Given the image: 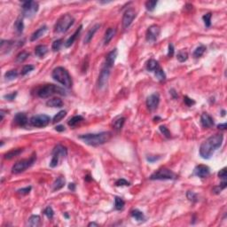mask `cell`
<instances>
[{
  "instance_id": "48",
  "label": "cell",
  "mask_w": 227,
  "mask_h": 227,
  "mask_svg": "<svg viewBox=\"0 0 227 227\" xmlns=\"http://www.w3.org/2000/svg\"><path fill=\"white\" fill-rule=\"evenodd\" d=\"M184 102H185V105L188 106V107H192V106H193V105L195 104V101H194L193 99H190L188 96H185V97L184 98Z\"/></svg>"
},
{
  "instance_id": "22",
  "label": "cell",
  "mask_w": 227,
  "mask_h": 227,
  "mask_svg": "<svg viewBox=\"0 0 227 227\" xmlns=\"http://www.w3.org/2000/svg\"><path fill=\"white\" fill-rule=\"evenodd\" d=\"M48 53V47L46 45H37L35 48V54L36 56L39 57V58H43Z\"/></svg>"
},
{
  "instance_id": "11",
  "label": "cell",
  "mask_w": 227,
  "mask_h": 227,
  "mask_svg": "<svg viewBox=\"0 0 227 227\" xmlns=\"http://www.w3.org/2000/svg\"><path fill=\"white\" fill-rule=\"evenodd\" d=\"M110 68L107 67L104 65L103 68L101 69L100 71V74L99 75V79H98V83H97V85H98V88L99 90H104L107 85H108V78L109 75H110Z\"/></svg>"
},
{
  "instance_id": "40",
  "label": "cell",
  "mask_w": 227,
  "mask_h": 227,
  "mask_svg": "<svg viewBox=\"0 0 227 227\" xmlns=\"http://www.w3.org/2000/svg\"><path fill=\"white\" fill-rule=\"evenodd\" d=\"M211 17H212L211 13H208L205 15H203L202 20L204 21V24L207 28H209L211 26Z\"/></svg>"
},
{
  "instance_id": "28",
  "label": "cell",
  "mask_w": 227,
  "mask_h": 227,
  "mask_svg": "<svg viewBox=\"0 0 227 227\" xmlns=\"http://www.w3.org/2000/svg\"><path fill=\"white\" fill-rule=\"evenodd\" d=\"M124 122H125V118H124V116H117L113 122L114 128L116 130H120L121 129L123 128Z\"/></svg>"
},
{
  "instance_id": "21",
  "label": "cell",
  "mask_w": 227,
  "mask_h": 227,
  "mask_svg": "<svg viewBox=\"0 0 227 227\" xmlns=\"http://www.w3.org/2000/svg\"><path fill=\"white\" fill-rule=\"evenodd\" d=\"M99 27H100V25L99 24L94 25L93 27H92V28H91V30L88 31V33L86 34L85 37H84V44H88V43L91 42V40L92 39L93 36L95 35V33L98 31V30L99 29Z\"/></svg>"
},
{
  "instance_id": "7",
  "label": "cell",
  "mask_w": 227,
  "mask_h": 227,
  "mask_svg": "<svg viewBox=\"0 0 227 227\" xmlns=\"http://www.w3.org/2000/svg\"><path fill=\"white\" fill-rule=\"evenodd\" d=\"M36 155H33L31 158L30 159H25V160H21L20 162L16 163L13 166L12 168V172L14 174H19V173H21L25 171L27 169H29L30 167H31L34 163L36 162Z\"/></svg>"
},
{
  "instance_id": "17",
  "label": "cell",
  "mask_w": 227,
  "mask_h": 227,
  "mask_svg": "<svg viewBox=\"0 0 227 227\" xmlns=\"http://www.w3.org/2000/svg\"><path fill=\"white\" fill-rule=\"evenodd\" d=\"M201 124L204 128H210L214 126V120L207 113H203L201 116Z\"/></svg>"
},
{
  "instance_id": "29",
  "label": "cell",
  "mask_w": 227,
  "mask_h": 227,
  "mask_svg": "<svg viewBox=\"0 0 227 227\" xmlns=\"http://www.w3.org/2000/svg\"><path fill=\"white\" fill-rule=\"evenodd\" d=\"M159 68H160V66H159L158 61L155 60V59H149L147 61V69L148 71H155Z\"/></svg>"
},
{
  "instance_id": "32",
  "label": "cell",
  "mask_w": 227,
  "mask_h": 227,
  "mask_svg": "<svg viewBox=\"0 0 227 227\" xmlns=\"http://www.w3.org/2000/svg\"><path fill=\"white\" fill-rule=\"evenodd\" d=\"M18 72H17V70H15V69H12V70H9V71H7L6 73L5 74V78L7 81H12V80H14L17 78V76H18Z\"/></svg>"
},
{
  "instance_id": "10",
  "label": "cell",
  "mask_w": 227,
  "mask_h": 227,
  "mask_svg": "<svg viewBox=\"0 0 227 227\" xmlns=\"http://www.w3.org/2000/svg\"><path fill=\"white\" fill-rule=\"evenodd\" d=\"M50 121H51V118L48 115L38 114V115H35L33 117H31V119L30 120V123L34 127L43 128V127H45L50 124Z\"/></svg>"
},
{
  "instance_id": "51",
  "label": "cell",
  "mask_w": 227,
  "mask_h": 227,
  "mask_svg": "<svg viewBox=\"0 0 227 227\" xmlns=\"http://www.w3.org/2000/svg\"><path fill=\"white\" fill-rule=\"evenodd\" d=\"M16 95H17V92L15 91V92H12V93H9V94H6L4 96V98H5L6 100H14L15 99V97H16Z\"/></svg>"
},
{
  "instance_id": "38",
  "label": "cell",
  "mask_w": 227,
  "mask_h": 227,
  "mask_svg": "<svg viewBox=\"0 0 227 227\" xmlns=\"http://www.w3.org/2000/svg\"><path fill=\"white\" fill-rule=\"evenodd\" d=\"M177 59L180 62H185L188 59V53L185 51H179L178 53V55H177Z\"/></svg>"
},
{
  "instance_id": "16",
  "label": "cell",
  "mask_w": 227,
  "mask_h": 227,
  "mask_svg": "<svg viewBox=\"0 0 227 227\" xmlns=\"http://www.w3.org/2000/svg\"><path fill=\"white\" fill-rule=\"evenodd\" d=\"M118 55V52L116 49L112 50L106 56V62H105V66L108 67V68H112L114 64V61L116 59V57Z\"/></svg>"
},
{
  "instance_id": "2",
  "label": "cell",
  "mask_w": 227,
  "mask_h": 227,
  "mask_svg": "<svg viewBox=\"0 0 227 227\" xmlns=\"http://www.w3.org/2000/svg\"><path fill=\"white\" fill-rule=\"evenodd\" d=\"M112 137V134L109 131H104L96 134H84L78 137L84 143L91 147H99L108 142Z\"/></svg>"
},
{
  "instance_id": "57",
  "label": "cell",
  "mask_w": 227,
  "mask_h": 227,
  "mask_svg": "<svg viewBox=\"0 0 227 227\" xmlns=\"http://www.w3.org/2000/svg\"><path fill=\"white\" fill-rule=\"evenodd\" d=\"M170 93H171V95L173 96V98L174 99H176V98H178V95L177 93H176V91H175V90H170Z\"/></svg>"
},
{
  "instance_id": "13",
  "label": "cell",
  "mask_w": 227,
  "mask_h": 227,
  "mask_svg": "<svg viewBox=\"0 0 227 227\" xmlns=\"http://www.w3.org/2000/svg\"><path fill=\"white\" fill-rule=\"evenodd\" d=\"M135 18H136V11L134 9L130 8L128 10L125 11L124 16H123V27H124V29H128L129 27L130 26V24L132 23V21Z\"/></svg>"
},
{
  "instance_id": "6",
  "label": "cell",
  "mask_w": 227,
  "mask_h": 227,
  "mask_svg": "<svg viewBox=\"0 0 227 227\" xmlns=\"http://www.w3.org/2000/svg\"><path fill=\"white\" fill-rule=\"evenodd\" d=\"M68 154V150L67 148L61 146V145H57L53 151V158L50 163V167L51 168H55L58 166V164L60 162L61 159L65 158Z\"/></svg>"
},
{
  "instance_id": "49",
  "label": "cell",
  "mask_w": 227,
  "mask_h": 227,
  "mask_svg": "<svg viewBox=\"0 0 227 227\" xmlns=\"http://www.w3.org/2000/svg\"><path fill=\"white\" fill-rule=\"evenodd\" d=\"M218 177L221 178V179H224V180H225L226 179V177H227V174H226V168H224L222 169L219 172H218Z\"/></svg>"
},
{
  "instance_id": "46",
  "label": "cell",
  "mask_w": 227,
  "mask_h": 227,
  "mask_svg": "<svg viewBox=\"0 0 227 227\" xmlns=\"http://www.w3.org/2000/svg\"><path fill=\"white\" fill-rule=\"evenodd\" d=\"M186 196H187L189 201H191V202H197V195H196V193H194L193 192L188 191L187 193H186Z\"/></svg>"
},
{
  "instance_id": "42",
  "label": "cell",
  "mask_w": 227,
  "mask_h": 227,
  "mask_svg": "<svg viewBox=\"0 0 227 227\" xmlns=\"http://www.w3.org/2000/svg\"><path fill=\"white\" fill-rule=\"evenodd\" d=\"M62 42H63V40L62 39L55 40L54 42L53 43V45H52V49H53V51H54V52L59 51L60 48H61V45H62Z\"/></svg>"
},
{
  "instance_id": "52",
  "label": "cell",
  "mask_w": 227,
  "mask_h": 227,
  "mask_svg": "<svg viewBox=\"0 0 227 227\" xmlns=\"http://www.w3.org/2000/svg\"><path fill=\"white\" fill-rule=\"evenodd\" d=\"M174 55V46L172 44H169V50H168V56L170 58Z\"/></svg>"
},
{
  "instance_id": "53",
  "label": "cell",
  "mask_w": 227,
  "mask_h": 227,
  "mask_svg": "<svg viewBox=\"0 0 227 227\" xmlns=\"http://www.w3.org/2000/svg\"><path fill=\"white\" fill-rule=\"evenodd\" d=\"M160 157H155V156H149L147 157V161L149 163H153V162H155V161H157L159 160Z\"/></svg>"
},
{
  "instance_id": "45",
  "label": "cell",
  "mask_w": 227,
  "mask_h": 227,
  "mask_svg": "<svg viewBox=\"0 0 227 227\" xmlns=\"http://www.w3.org/2000/svg\"><path fill=\"white\" fill-rule=\"evenodd\" d=\"M44 214H45L46 217H48L49 219H52L53 216H54V212H53V209L52 207H47L45 209L44 211Z\"/></svg>"
},
{
  "instance_id": "23",
  "label": "cell",
  "mask_w": 227,
  "mask_h": 227,
  "mask_svg": "<svg viewBox=\"0 0 227 227\" xmlns=\"http://www.w3.org/2000/svg\"><path fill=\"white\" fill-rule=\"evenodd\" d=\"M46 30H47V27H46V26H43V27H41V28L38 29L37 30H36L34 33L32 34V36H31L30 41L33 42V41H36V40H37L38 38H40L42 36L45 35V33L46 32Z\"/></svg>"
},
{
  "instance_id": "9",
  "label": "cell",
  "mask_w": 227,
  "mask_h": 227,
  "mask_svg": "<svg viewBox=\"0 0 227 227\" xmlns=\"http://www.w3.org/2000/svg\"><path fill=\"white\" fill-rule=\"evenodd\" d=\"M39 5L35 1H26L22 3V14L26 18L33 17L38 11Z\"/></svg>"
},
{
  "instance_id": "55",
  "label": "cell",
  "mask_w": 227,
  "mask_h": 227,
  "mask_svg": "<svg viewBox=\"0 0 227 227\" xmlns=\"http://www.w3.org/2000/svg\"><path fill=\"white\" fill-rule=\"evenodd\" d=\"M217 128L219 129V130H226L227 124H218V125H217Z\"/></svg>"
},
{
  "instance_id": "3",
  "label": "cell",
  "mask_w": 227,
  "mask_h": 227,
  "mask_svg": "<svg viewBox=\"0 0 227 227\" xmlns=\"http://www.w3.org/2000/svg\"><path fill=\"white\" fill-rule=\"evenodd\" d=\"M53 78L58 83L62 84L66 88H70L72 86V79L69 71L63 67H58L53 71Z\"/></svg>"
},
{
  "instance_id": "41",
  "label": "cell",
  "mask_w": 227,
  "mask_h": 227,
  "mask_svg": "<svg viewBox=\"0 0 227 227\" xmlns=\"http://www.w3.org/2000/svg\"><path fill=\"white\" fill-rule=\"evenodd\" d=\"M157 1L156 0H153V1H147L146 3V7H147V10L149 11V12H153L155 7H156V5H157Z\"/></svg>"
},
{
  "instance_id": "58",
  "label": "cell",
  "mask_w": 227,
  "mask_h": 227,
  "mask_svg": "<svg viewBox=\"0 0 227 227\" xmlns=\"http://www.w3.org/2000/svg\"><path fill=\"white\" fill-rule=\"evenodd\" d=\"M0 115H1V121H3L4 116H5V113H4V110H1L0 111Z\"/></svg>"
},
{
  "instance_id": "25",
  "label": "cell",
  "mask_w": 227,
  "mask_h": 227,
  "mask_svg": "<svg viewBox=\"0 0 227 227\" xmlns=\"http://www.w3.org/2000/svg\"><path fill=\"white\" fill-rule=\"evenodd\" d=\"M46 106L51 108H61L63 106V101L59 98H53L46 102Z\"/></svg>"
},
{
  "instance_id": "56",
  "label": "cell",
  "mask_w": 227,
  "mask_h": 227,
  "mask_svg": "<svg viewBox=\"0 0 227 227\" xmlns=\"http://www.w3.org/2000/svg\"><path fill=\"white\" fill-rule=\"evenodd\" d=\"M69 189L71 191H75V185L74 183H70L69 185Z\"/></svg>"
},
{
  "instance_id": "18",
  "label": "cell",
  "mask_w": 227,
  "mask_h": 227,
  "mask_svg": "<svg viewBox=\"0 0 227 227\" xmlns=\"http://www.w3.org/2000/svg\"><path fill=\"white\" fill-rule=\"evenodd\" d=\"M14 121V123L17 124L18 126L23 127V126H25V125L27 124V123H28V117H27L26 114L17 113L15 114Z\"/></svg>"
},
{
  "instance_id": "26",
  "label": "cell",
  "mask_w": 227,
  "mask_h": 227,
  "mask_svg": "<svg viewBox=\"0 0 227 227\" xmlns=\"http://www.w3.org/2000/svg\"><path fill=\"white\" fill-rule=\"evenodd\" d=\"M65 184H66L65 178H63V177H59V178L55 180L53 185V191H58V190L61 189V188L64 186Z\"/></svg>"
},
{
  "instance_id": "37",
  "label": "cell",
  "mask_w": 227,
  "mask_h": 227,
  "mask_svg": "<svg viewBox=\"0 0 227 227\" xmlns=\"http://www.w3.org/2000/svg\"><path fill=\"white\" fill-rule=\"evenodd\" d=\"M154 75H155V77H156L160 82H163V81L166 80V74L164 73V71H163L161 68H159V69L155 70Z\"/></svg>"
},
{
  "instance_id": "34",
  "label": "cell",
  "mask_w": 227,
  "mask_h": 227,
  "mask_svg": "<svg viewBox=\"0 0 227 227\" xmlns=\"http://www.w3.org/2000/svg\"><path fill=\"white\" fill-rule=\"evenodd\" d=\"M205 51H206V47L204 46V45H200V46H198L196 49L194 50V52H193V57L194 58H200V57H202L203 54H204V53H205Z\"/></svg>"
},
{
  "instance_id": "4",
  "label": "cell",
  "mask_w": 227,
  "mask_h": 227,
  "mask_svg": "<svg viewBox=\"0 0 227 227\" xmlns=\"http://www.w3.org/2000/svg\"><path fill=\"white\" fill-rule=\"evenodd\" d=\"M54 94H59V95H66V91L64 89L60 88L59 86L54 85V84H47L44 87H42L41 89L38 90L37 95L38 97L42 99H45L51 97Z\"/></svg>"
},
{
  "instance_id": "14",
  "label": "cell",
  "mask_w": 227,
  "mask_h": 227,
  "mask_svg": "<svg viewBox=\"0 0 227 227\" xmlns=\"http://www.w3.org/2000/svg\"><path fill=\"white\" fill-rule=\"evenodd\" d=\"M210 169L206 165H198L193 170V175L200 178H206L209 176Z\"/></svg>"
},
{
  "instance_id": "20",
  "label": "cell",
  "mask_w": 227,
  "mask_h": 227,
  "mask_svg": "<svg viewBox=\"0 0 227 227\" xmlns=\"http://www.w3.org/2000/svg\"><path fill=\"white\" fill-rule=\"evenodd\" d=\"M116 34V29L114 28H109L108 30L106 31L105 36H104V45H108L109 42L113 39V37Z\"/></svg>"
},
{
  "instance_id": "43",
  "label": "cell",
  "mask_w": 227,
  "mask_h": 227,
  "mask_svg": "<svg viewBox=\"0 0 227 227\" xmlns=\"http://www.w3.org/2000/svg\"><path fill=\"white\" fill-rule=\"evenodd\" d=\"M35 67L32 66V65H26L24 66L22 69H21V72H20V75H26L27 74H29L30 72H31L32 70H34Z\"/></svg>"
},
{
  "instance_id": "39",
  "label": "cell",
  "mask_w": 227,
  "mask_h": 227,
  "mask_svg": "<svg viewBox=\"0 0 227 227\" xmlns=\"http://www.w3.org/2000/svg\"><path fill=\"white\" fill-rule=\"evenodd\" d=\"M66 114H67V112L64 111V110H62V111H59V113L57 114L54 117H53V124H56V123H59V122H60V121H61V120H62V119L64 118L65 116H66Z\"/></svg>"
},
{
  "instance_id": "54",
  "label": "cell",
  "mask_w": 227,
  "mask_h": 227,
  "mask_svg": "<svg viewBox=\"0 0 227 227\" xmlns=\"http://www.w3.org/2000/svg\"><path fill=\"white\" fill-rule=\"evenodd\" d=\"M55 130H56L57 131L62 132V131H64L65 130V127L63 126V125H58V126H56V127H55Z\"/></svg>"
},
{
  "instance_id": "30",
  "label": "cell",
  "mask_w": 227,
  "mask_h": 227,
  "mask_svg": "<svg viewBox=\"0 0 227 227\" xmlns=\"http://www.w3.org/2000/svg\"><path fill=\"white\" fill-rule=\"evenodd\" d=\"M82 121H84V117L81 115H75L72 118L69 120V125L70 127H75L77 124H79Z\"/></svg>"
},
{
  "instance_id": "24",
  "label": "cell",
  "mask_w": 227,
  "mask_h": 227,
  "mask_svg": "<svg viewBox=\"0 0 227 227\" xmlns=\"http://www.w3.org/2000/svg\"><path fill=\"white\" fill-rule=\"evenodd\" d=\"M40 222H41V219H40L39 216L33 215L28 219L27 225L30 227H37L40 225Z\"/></svg>"
},
{
  "instance_id": "12",
  "label": "cell",
  "mask_w": 227,
  "mask_h": 227,
  "mask_svg": "<svg viewBox=\"0 0 227 227\" xmlns=\"http://www.w3.org/2000/svg\"><path fill=\"white\" fill-rule=\"evenodd\" d=\"M160 33H161V30L158 25L150 26L147 31V41L149 43H154L158 39Z\"/></svg>"
},
{
  "instance_id": "15",
  "label": "cell",
  "mask_w": 227,
  "mask_h": 227,
  "mask_svg": "<svg viewBox=\"0 0 227 227\" xmlns=\"http://www.w3.org/2000/svg\"><path fill=\"white\" fill-rule=\"evenodd\" d=\"M159 103H160V97H159V94L157 93L151 94L147 99V107L151 111L157 108Z\"/></svg>"
},
{
  "instance_id": "50",
  "label": "cell",
  "mask_w": 227,
  "mask_h": 227,
  "mask_svg": "<svg viewBox=\"0 0 227 227\" xmlns=\"http://www.w3.org/2000/svg\"><path fill=\"white\" fill-rule=\"evenodd\" d=\"M32 187L31 186H27L25 188H21V189H19L18 190V193H20V194H28L30 193V192L31 191Z\"/></svg>"
},
{
  "instance_id": "27",
  "label": "cell",
  "mask_w": 227,
  "mask_h": 227,
  "mask_svg": "<svg viewBox=\"0 0 227 227\" xmlns=\"http://www.w3.org/2000/svg\"><path fill=\"white\" fill-rule=\"evenodd\" d=\"M23 152V149L22 148H18V149H14V150H11L8 153H6L5 154V159L6 160H11V159L14 158L16 156L20 155V153Z\"/></svg>"
},
{
  "instance_id": "5",
  "label": "cell",
  "mask_w": 227,
  "mask_h": 227,
  "mask_svg": "<svg viewBox=\"0 0 227 227\" xmlns=\"http://www.w3.org/2000/svg\"><path fill=\"white\" fill-rule=\"evenodd\" d=\"M74 17L69 14H66L62 15L58 20L57 23L55 25L54 31L57 33H64L69 30V28L74 24Z\"/></svg>"
},
{
  "instance_id": "36",
  "label": "cell",
  "mask_w": 227,
  "mask_h": 227,
  "mask_svg": "<svg viewBox=\"0 0 227 227\" xmlns=\"http://www.w3.org/2000/svg\"><path fill=\"white\" fill-rule=\"evenodd\" d=\"M30 57V53H27V52H21L19 54L17 55V57H16V62L17 63H22V62H24L26 59H28Z\"/></svg>"
},
{
  "instance_id": "44",
  "label": "cell",
  "mask_w": 227,
  "mask_h": 227,
  "mask_svg": "<svg viewBox=\"0 0 227 227\" xmlns=\"http://www.w3.org/2000/svg\"><path fill=\"white\" fill-rule=\"evenodd\" d=\"M160 130H161V132L167 138H169L171 137V134H170V131L169 130V129L166 127V126H164V125H162V126H160Z\"/></svg>"
},
{
  "instance_id": "8",
  "label": "cell",
  "mask_w": 227,
  "mask_h": 227,
  "mask_svg": "<svg viewBox=\"0 0 227 227\" xmlns=\"http://www.w3.org/2000/svg\"><path fill=\"white\" fill-rule=\"evenodd\" d=\"M149 178L151 180H169V179H175L176 174L169 169L163 168L157 170L156 172L153 173Z\"/></svg>"
},
{
  "instance_id": "47",
  "label": "cell",
  "mask_w": 227,
  "mask_h": 227,
  "mask_svg": "<svg viewBox=\"0 0 227 227\" xmlns=\"http://www.w3.org/2000/svg\"><path fill=\"white\" fill-rule=\"evenodd\" d=\"M115 185H117V186H128L130 185V183L127 181V180H125L124 178H121V179H118L116 182H115Z\"/></svg>"
},
{
  "instance_id": "35",
  "label": "cell",
  "mask_w": 227,
  "mask_h": 227,
  "mask_svg": "<svg viewBox=\"0 0 227 227\" xmlns=\"http://www.w3.org/2000/svg\"><path fill=\"white\" fill-rule=\"evenodd\" d=\"M124 205H125V202L120 197H115L114 198V208L115 209L117 210H122L123 208H124Z\"/></svg>"
},
{
  "instance_id": "1",
  "label": "cell",
  "mask_w": 227,
  "mask_h": 227,
  "mask_svg": "<svg viewBox=\"0 0 227 227\" xmlns=\"http://www.w3.org/2000/svg\"><path fill=\"white\" fill-rule=\"evenodd\" d=\"M223 140L224 137L222 134H216L205 140L200 147V155L202 158L206 160L211 158L215 151L222 146Z\"/></svg>"
},
{
  "instance_id": "33",
  "label": "cell",
  "mask_w": 227,
  "mask_h": 227,
  "mask_svg": "<svg viewBox=\"0 0 227 227\" xmlns=\"http://www.w3.org/2000/svg\"><path fill=\"white\" fill-rule=\"evenodd\" d=\"M14 29L18 34H21V33L23 32L24 24H23V20H22V19H20V18L17 19V20L15 21L14 23Z\"/></svg>"
},
{
  "instance_id": "59",
  "label": "cell",
  "mask_w": 227,
  "mask_h": 227,
  "mask_svg": "<svg viewBox=\"0 0 227 227\" xmlns=\"http://www.w3.org/2000/svg\"><path fill=\"white\" fill-rule=\"evenodd\" d=\"M88 226H99V224H96V223H90L89 224H88Z\"/></svg>"
},
{
  "instance_id": "31",
  "label": "cell",
  "mask_w": 227,
  "mask_h": 227,
  "mask_svg": "<svg viewBox=\"0 0 227 227\" xmlns=\"http://www.w3.org/2000/svg\"><path fill=\"white\" fill-rule=\"evenodd\" d=\"M130 215H131V217H133L135 220H137V221H143L144 219H145V216H144V213L142 211H140V210H138V209H133V210H131V212H130Z\"/></svg>"
},
{
  "instance_id": "19",
  "label": "cell",
  "mask_w": 227,
  "mask_h": 227,
  "mask_svg": "<svg viewBox=\"0 0 227 227\" xmlns=\"http://www.w3.org/2000/svg\"><path fill=\"white\" fill-rule=\"evenodd\" d=\"M82 29H83V26L81 25L79 28H78L77 30H75V32L74 34L72 35V36H71L69 37V39H68L67 41H66V42H65L64 45H65V47H66V48H69V47H70L71 45L74 44L75 41V40H76V38H77V36H78L80 35V33H81V31H82Z\"/></svg>"
}]
</instances>
